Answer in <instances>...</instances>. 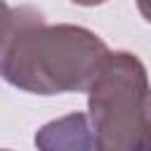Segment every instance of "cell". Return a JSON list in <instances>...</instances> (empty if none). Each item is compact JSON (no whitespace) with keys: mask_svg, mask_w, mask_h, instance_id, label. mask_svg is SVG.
<instances>
[{"mask_svg":"<svg viewBox=\"0 0 151 151\" xmlns=\"http://www.w3.org/2000/svg\"><path fill=\"white\" fill-rule=\"evenodd\" d=\"M106 57L109 47L97 33L73 24L52 26L28 5H2L0 68L9 85L33 94L90 90Z\"/></svg>","mask_w":151,"mask_h":151,"instance_id":"obj_1","label":"cell"},{"mask_svg":"<svg viewBox=\"0 0 151 151\" xmlns=\"http://www.w3.org/2000/svg\"><path fill=\"white\" fill-rule=\"evenodd\" d=\"M99 151H151V85L132 52H109L87 90Z\"/></svg>","mask_w":151,"mask_h":151,"instance_id":"obj_2","label":"cell"},{"mask_svg":"<svg viewBox=\"0 0 151 151\" xmlns=\"http://www.w3.org/2000/svg\"><path fill=\"white\" fill-rule=\"evenodd\" d=\"M33 142L38 151H99L92 120L80 111L45 123Z\"/></svg>","mask_w":151,"mask_h":151,"instance_id":"obj_3","label":"cell"},{"mask_svg":"<svg viewBox=\"0 0 151 151\" xmlns=\"http://www.w3.org/2000/svg\"><path fill=\"white\" fill-rule=\"evenodd\" d=\"M137 7H139V14L151 24V0H137Z\"/></svg>","mask_w":151,"mask_h":151,"instance_id":"obj_4","label":"cell"},{"mask_svg":"<svg viewBox=\"0 0 151 151\" xmlns=\"http://www.w3.org/2000/svg\"><path fill=\"white\" fill-rule=\"evenodd\" d=\"M76 5H83V7H94V5H104L106 0H71Z\"/></svg>","mask_w":151,"mask_h":151,"instance_id":"obj_5","label":"cell"}]
</instances>
